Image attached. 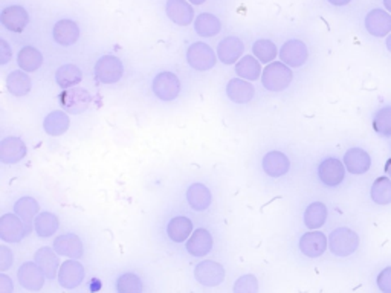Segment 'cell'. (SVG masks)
<instances>
[{
  "label": "cell",
  "instance_id": "b9f144b4",
  "mask_svg": "<svg viewBox=\"0 0 391 293\" xmlns=\"http://www.w3.org/2000/svg\"><path fill=\"white\" fill-rule=\"evenodd\" d=\"M378 287L383 293H391V266L379 272L378 275Z\"/></svg>",
  "mask_w": 391,
  "mask_h": 293
},
{
  "label": "cell",
  "instance_id": "9a60e30c",
  "mask_svg": "<svg viewBox=\"0 0 391 293\" xmlns=\"http://www.w3.org/2000/svg\"><path fill=\"white\" fill-rule=\"evenodd\" d=\"M54 251L61 255V257H69L72 260H78L85 253L83 241L76 234H64L55 239Z\"/></svg>",
  "mask_w": 391,
  "mask_h": 293
},
{
  "label": "cell",
  "instance_id": "60d3db41",
  "mask_svg": "<svg viewBox=\"0 0 391 293\" xmlns=\"http://www.w3.org/2000/svg\"><path fill=\"white\" fill-rule=\"evenodd\" d=\"M232 293H258V281L254 275L240 277L232 287Z\"/></svg>",
  "mask_w": 391,
  "mask_h": 293
},
{
  "label": "cell",
  "instance_id": "836d02e7",
  "mask_svg": "<svg viewBox=\"0 0 391 293\" xmlns=\"http://www.w3.org/2000/svg\"><path fill=\"white\" fill-rule=\"evenodd\" d=\"M81 78L83 72L76 64H64L61 68H59L57 73H55V81H57L59 86L63 89L76 88L77 84H80Z\"/></svg>",
  "mask_w": 391,
  "mask_h": 293
},
{
  "label": "cell",
  "instance_id": "4316f807",
  "mask_svg": "<svg viewBox=\"0 0 391 293\" xmlns=\"http://www.w3.org/2000/svg\"><path fill=\"white\" fill-rule=\"evenodd\" d=\"M69 124L71 121L66 113L61 110H55L44 118L43 128L49 136H61L68 131Z\"/></svg>",
  "mask_w": 391,
  "mask_h": 293
},
{
  "label": "cell",
  "instance_id": "7dc6e473",
  "mask_svg": "<svg viewBox=\"0 0 391 293\" xmlns=\"http://www.w3.org/2000/svg\"><path fill=\"white\" fill-rule=\"evenodd\" d=\"M385 173L390 176L391 179V157L387 160V164H385Z\"/></svg>",
  "mask_w": 391,
  "mask_h": 293
},
{
  "label": "cell",
  "instance_id": "74e56055",
  "mask_svg": "<svg viewBox=\"0 0 391 293\" xmlns=\"http://www.w3.org/2000/svg\"><path fill=\"white\" fill-rule=\"evenodd\" d=\"M143 281L135 273H123L116 281L118 293H143Z\"/></svg>",
  "mask_w": 391,
  "mask_h": 293
},
{
  "label": "cell",
  "instance_id": "8992f818",
  "mask_svg": "<svg viewBox=\"0 0 391 293\" xmlns=\"http://www.w3.org/2000/svg\"><path fill=\"white\" fill-rule=\"evenodd\" d=\"M187 61L196 71H210L216 64V54L207 43H193L187 51Z\"/></svg>",
  "mask_w": 391,
  "mask_h": 293
},
{
  "label": "cell",
  "instance_id": "3957f363",
  "mask_svg": "<svg viewBox=\"0 0 391 293\" xmlns=\"http://www.w3.org/2000/svg\"><path fill=\"white\" fill-rule=\"evenodd\" d=\"M124 66L114 55H104L95 64V77L102 84H114L123 78Z\"/></svg>",
  "mask_w": 391,
  "mask_h": 293
},
{
  "label": "cell",
  "instance_id": "7c38bea8",
  "mask_svg": "<svg viewBox=\"0 0 391 293\" xmlns=\"http://www.w3.org/2000/svg\"><path fill=\"white\" fill-rule=\"evenodd\" d=\"M329 240L320 231L306 232L300 239V251L303 255L309 258H318L327 251Z\"/></svg>",
  "mask_w": 391,
  "mask_h": 293
},
{
  "label": "cell",
  "instance_id": "4dcf8cb0",
  "mask_svg": "<svg viewBox=\"0 0 391 293\" xmlns=\"http://www.w3.org/2000/svg\"><path fill=\"white\" fill-rule=\"evenodd\" d=\"M327 220V208L321 202H313L306 208L304 211V225L307 228L315 231L320 229Z\"/></svg>",
  "mask_w": 391,
  "mask_h": 293
},
{
  "label": "cell",
  "instance_id": "ffe728a7",
  "mask_svg": "<svg viewBox=\"0 0 391 293\" xmlns=\"http://www.w3.org/2000/svg\"><path fill=\"white\" fill-rule=\"evenodd\" d=\"M212 249V235L207 229H196L187 241V252L196 258L205 257Z\"/></svg>",
  "mask_w": 391,
  "mask_h": 293
},
{
  "label": "cell",
  "instance_id": "c3c4849f",
  "mask_svg": "<svg viewBox=\"0 0 391 293\" xmlns=\"http://www.w3.org/2000/svg\"><path fill=\"white\" fill-rule=\"evenodd\" d=\"M384 6L388 13H391V0H384Z\"/></svg>",
  "mask_w": 391,
  "mask_h": 293
},
{
  "label": "cell",
  "instance_id": "83f0119b",
  "mask_svg": "<svg viewBox=\"0 0 391 293\" xmlns=\"http://www.w3.org/2000/svg\"><path fill=\"white\" fill-rule=\"evenodd\" d=\"M187 201L194 211H205L211 205V191L203 184H193L187 191Z\"/></svg>",
  "mask_w": 391,
  "mask_h": 293
},
{
  "label": "cell",
  "instance_id": "277c9868",
  "mask_svg": "<svg viewBox=\"0 0 391 293\" xmlns=\"http://www.w3.org/2000/svg\"><path fill=\"white\" fill-rule=\"evenodd\" d=\"M194 278L205 287H216L225 280V269L216 261L205 260L196 266Z\"/></svg>",
  "mask_w": 391,
  "mask_h": 293
},
{
  "label": "cell",
  "instance_id": "6da1fadb",
  "mask_svg": "<svg viewBox=\"0 0 391 293\" xmlns=\"http://www.w3.org/2000/svg\"><path fill=\"white\" fill-rule=\"evenodd\" d=\"M294 73L291 68L283 61H274L266 66V69L262 73L263 86L271 92H282L289 88L292 83Z\"/></svg>",
  "mask_w": 391,
  "mask_h": 293
},
{
  "label": "cell",
  "instance_id": "603a6c76",
  "mask_svg": "<svg viewBox=\"0 0 391 293\" xmlns=\"http://www.w3.org/2000/svg\"><path fill=\"white\" fill-rule=\"evenodd\" d=\"M34 260H35L37 264H39L40 269L43 270L46 278L54 280L55 277L59 275V272H60L59 257H57V252H54L51 248H46V246H44V248H40L39 251L35 252Z\"/></svg>",
  "mask_w": 391,
  "mask_h": 293
},
{
  "label": "cell",
  "instance_id": "7a4b0ae2",
  "mask_svg": "<svg viewBox=\"0 0 391 293\" xmlns=\"http://www.w3.org/2000/svg\"><path fill=\"white\" fill-rule=\"evenodd\" d=\"M329 248L337 257H350L359 248L358 234L350 228H337L330 232Z\"/></svg>",
  "mask_w": 391,
  "mask_h": 293
},
{
  "label": "cell",
  "instance_id": "ba28073f",
  "mask_svg": "<svg viewBox=\"0 0 391 293\" xmlns=\"http://www.w3.org/2000/svg\"><path fill=\"white\" fill-rule=\"evenodd\" d=\"M59 98H60L61 107L68 113H73V115L88 110L89 104L92 101L90 93L83 88H72L64 90Z\"/></svg>",
  "mask_w": 391,
  "mask_h": 293
},
{
  "label": "cell",
  "instance_id": "484cf974",
  "mask_svg": "<svg viewBox=\"0 0 391 293\" xmlns=\"http://www.w3.org/2000/svg\"><path fill=\"white\" fill-rule=\"evenodd\" d=\"M193 234V223L187 217H174L167 225V235L174 243H184Z\"/></svg>",
  "mask_w": 391,
  "mask_h": 293
},
{
  "label": "cell",
  "instance_id": "1f68e13d",
  "mask_svg": "<svg viewBox=\"0 0 391 293\" xmlns=\"http://www.w3.org/2000/svg\"><path fill=\"white\" fill-rule=\"evenodd\" d=\"M40 206L39 202L35 201L32 197H22L18 198L14 205V213L16 215L20 217L23 220V223L28 226V229H30V225L32 220H35L37 213H39Z\"/></svg>",
  "mask_w": 391,
  "mask_h": 293
},
{
  "label": "cell",
  "instance_id": "ee69618b",
  "mask_svg": "<svg viewBox=\"0 0 391 293\" xmlns=\"http://www.w3.org/2000/svg\"><path fill=\"white\" fill-rule=\"evenodd\" d=\"M13 52L11 48H9V44L6 40H0V63L6 64L9 60H11Z\"/></svg>",
  "mask_w": 391,
  "mask_h": 293
},
{
  "label": "cell",
  "instance_id": "7bdbcfd3",
  "mask_svg": "<svg viewBox=\"0 0 391 293\" xmlns=\"http://www.w3.org/2000/svg\"><path fill=\"white\" fill-rule=\"evenodd\" d=\"M13 263H14L13 252L9 251L5 244L0 246V270H2V272L8 270L9 268L13 266Z\"/></svg>",
  "mask_w": 391,
  "mask_h": 293
},
{
  "label": "cell",
  "instance_id": "44dd1931",
  "mask_svg": "<svg viewBox=\"0 0 391 293\" xmlns=\"http://www.w3.org/2000/svg\"><path fill=\"white\" fill-rule=\"evenodd\" d=\"M167 16L179 26H187L193 22L194 11L187 0H169L167 2Z\"/></svg>",
  "mask_w": 391,
  "mask_h": 293
},
{
  "label": "cell",
  "instance_id": "4fadbf2b",
  "mask_svg": "<svg viewBox=\"0 0 391 293\" xmlns=\"http://www.w3.org/2000/svg\"><path fill=\"white\" fill-rule=\"evenodd\" d=\"M307 56H309V51L301 40H289L282 46L280 59L289 68H300L307 61Z\"/></svg>",
  "mask_w": 391,
  "mask_h": 293
},
{
  "label": "cell",
  "instance_id": "d6a6232c",
  "mask_svg": "<svg viewBox=\"0 0 391 293\" xmlns=\"http://www.w3.org/2000/svg\"><path fill=\"white\" fill-rule=\"evenodd\" d=\"M17 63L20 66V69L25 72H35L40 69L43 64V56L39 49L32 48V46H25V48L18 52Z\"/></svg>",
  "mask_w": 391,
  "mask_h": 293
},
{
  "label": "cell",
  "instance_id": "5b68a950",
  "mask_svg": "<svg viewBox=\"0 0 391 293\" xmlns=\"http://www.w3.org/2000/svg\"><path fill=\"white\" fill-rule=\"evenodd\" d=\"M153 92L162 101H173L181 93V81L173 72H161L153 80Z\"/></svg>",
  "mask_w": 391,
  "mask_h": 293
},
{
  "label": "cell",
  "instance_id": "f35d334b",
  "mask_svg": "<svg viewBox=\"0 0 391 293\" xmlns=\"http://www.w3.org/2000/svg\"><path fill=\"white\" fill-rule=\"evenodd\" d=\"M373 128L379 136H391V106H385L373 118Z\"/></svg>",
  "mask_w": 391,
  "mask_h": 293
},
{
  "label": "cell",
  "instance_id": "5bb4252c",
  "mask_svg": "<svg viewBox=\"0 0 391 293\" xmlns=\"http://www.w3.org/2000/svg\"><path fill=\"white\" fill-rule=\"evenodd\" d=\"M366 28L370 35L373 37H388L391 34V14L384 9H371L366 16Z\"/></svg>",
  "mask_w": 391,
  "mask_h": 293
},
{
  "label": "cell",
  "instance_id": "d4e9b609",
  "mask_svg": "<svg viewBox=\"0 0 391 293\" xmlns=\"http://www.w3.org/2000/svg\"><path fill=\"white\" fill-rule=\"evenodd\" d=\"M227 93L232 102L237 104H246L255 95V89L251 83L241 78H234L228 83Z\"/></svg>",
  "mask_w": 391,
  "mask_h": 293
},
{
  "label": "cell",
  "instance_id": "f1b7e54d",
  "mask_svg": "<svg viewBox=\"0 0 391 293\" xmlns=\"http://www.w3.org/2000/svg\"><path fill=\"white\" fill-rule=\"evenodd\" d=\"M6 88L14 97H25L31 90V78L25 71H13L6 78Z\"/></svg>",
  "mask_w": 391,
  "mask_h": 293
},
{
  "label": "cell",
  "instance_id": "d590c367",
  "mask_svg": "<svg viewBox=\"0 0 391 293\" xmlns=\"http://www.w3.org/2000/svg\"><path fill=\"white\" fill-rule=\"evenodd\" d=\"M371 201L376 205H390L391 203V179L378 177L371 185L370 190Z\"/></svg>",
  "mask_w": 391,
  "mask_h": 293
},
{
  "label": "cell",
  "instance_id": "f6af8a7d",
  "mask_svg": "<svg viewBox=\"0 0 391 293\" xmlns=\"http://www.w3.org/2000/svg\"><path fill=\"white\" fill-rule=\"evenodd\" d=\"M13 290H14V286L11 278L5 275V273H2V275H0V293H13Z\"/></svg>",
  "mask_w": 391,
  "mask_h": 293
},
{
  "label": "cell",
  "instance_id": "e575fe53",
  "mask_svg": "<svg viewBox=\"0 0 391 293\" xmlns=\"http://www.w3.org/2000/svg\"><path fill=\"white\" fill-rule=\"evenodd\" d=\"M34 229L39 237L48 239L59 231V219L52 213H42L35 217Z\"/></svg>",
  "mask_w": 391,
  "mask_h": 293
},
{
  "label": "cell",
  "instance_id": "d6986e66",
  "mask_svg": "<svg viewBox=\"0 0 391 293\" xmlns=\"http://www.w3.org/2000/svg\"><path fill=\"white\" fill-rule=\"evenodd\" d=\"M245 51V44L239 37H225L217 46V55L223 64H232L239 61Z\"/></svg>",
  "mask_w": 391,
  "mask_h": 293
},
{
  "label": "cell",
  "instance_id": "2e32d148",
  "mask_svg": "<svg viewBox=\"0 0 391 293\" xmlns=\"http://www.w3.org/2000/svg\"><path fill=\"white\" fill-rule=\"evenodd\" d=\"M0 20H2V25L8 31L22 32L28 26V23H30V14H28L23 6L13 5L4 9L2 16H0Z\"/></svg>",
  "mask_w": 391,
  "mask_h": 293
},
{
  "label": "cell",
  "instance_id": "52a82bcc",
  "mask_svg": "<svg viewBox=\"0 0 391 293\" xmlns=\"http://www.w3.org/2000/svg\"><path fill=\"white\" fill-rule=\"evenodd\" d=\"M28 232V226L16 214H5L0 219V239L6 243H20Z\"/></svg>",
  "mask_w": 391,
  "mask_h": 293
},
{
  "label": "cell",
  "instance_id": "681fc988",
  "mask_svg": "<svg viewBox=\"0 0 391 293\" xmlns=\"http://www.w3.org/2000/svg\"><path fill=\"white\" fill-rule=\"evenodd\" d=\"M387 49L391 52V34L387 37Z\"/></svg>",
  "mask_w": 391,
  "mask_h": 293
},
{
  "label": "cell",
  "instance_id": "9c48e42d",
  "mask_svg": "<svg viewBox=\"0 0 391 293\" xmlns=\"http://www.w3.org/2000/svg\"><path fill=\"white\" fill-rule=\"evenodd\" d=\"M17 278L20 281L22 287L30 292H39L42 290L44 285V273L40 269V266L37 263L32 261H26L23 263L20 269L17 272Z\"/></svg>",
  "mask_w": 391,
  "mask_h": 293
},
{
  "label": "cell",
  "instance_id": "ab89813d",
  "mask_svg": "<svg viewBox=\"0 0 391 293\" xmlns=\"http://www.w3.org/2000/svg\"><path fill=\"white\" fill-rule=\"evenodd\" d=\"M253 52L258 59V61L269 63V64H271V61H274V59L278 54L277 46L271 40H265V39L257 40L253 44Z\"/></svg>",
  "mask_w": 391,
  "mask_h": 293
},
{
  "label": "cell",
  "instance_id": "8fae6325",
  "mask_svg": "<svg viewBox=\"0 0 391 293\" xmlns=\"http://www.w3.org/2000/svg\"><path fill=\"white\" fill-rule=\"evenodd\" d=\"M85 281V268L77 260H68L61 263L59 272V282L64 289H77Z\"/></svg>",
  "mask_w": 391,
  "mask_h": 293
},
{
  "label": "cell",
  "instance_id": "f907efd6",
  "mask_svg": "<svg viewBox=\"0 0 391 293\" xmlns=\"http://www.w3.org/2000/svg\"><path fill=\"white\" fill-rule=\"evenodd\" d=\"M190 2H191L193 5H202V4L205 2V0H190Z\"/></svg>",
  "mask_w": 391,
  "mask_h": 293
},
{
  "label": "cell",
  "instance_id": "ac0fdd59",
  "mask_svg": "<svg viewBox=\"0 0 391 293\" xmlns=\"http://www.w3.org/2000/svg\"><path fill=\"white\" fill-rule=\"evenodd\" d=\"M344 165L351 174H366L371 167V157L366 150L353 147L344 155Z\"/></svg>",
  "mask_w": 391,
  "mask_h": 293
},
{
  "label": "cell",
  "instance_id": "f546056e",
  "mask_svg": "<svg viewBox=\"0 0 391 293\" xmlns=\"http://www.w3.org/2000/svg\"><path fill=\"white\" fill-rule=\"evenodd\" d=\"M194 30L200 37L210 39V37H216L220 32L222 23L216 16H212L210 13H203V14L198 16V18H196Z\"/></svg>",
  "mask_w": 391,
  "mask_h": 293
},
{
  "label": "cell",
  "instance_id": "7402d4cb",
  "mask_svg": "<svg viewBox=\"0 0 391 293\" xmlns=\"http://www.w3.org/2000/svg\"><path fill=\"white\" fill-rule=\"evenodd\" d=\"M291 168L289 159L282 151H269L263 157V169L267 176L271 177H282Z\"/></svg>",
  "mask_w": 391,
  "mask_h": 293
},
{
  "label": "cell",
  "instance_id": "30bf717a",
  "mask_svg": "<svg viewBox=\"0 0 391 293\" xmlns=\"http://www.w3.org/2000/svg\"><path fill=\"white\" fill-rule=\"evenodd\" d=\"M320 181L327 186H338L346 177V168L337 157L324 159L318 167Z\"/></svg>",
  "mask_w": 391,
  "mask_h": 293
},
{
  "label": "cell",
  "instance_id": "bcb514c9",
  "mask_svg": "<svg viewBox=\"0 0 391 293\" xmlns=\"http://www.w3.org/2000/svg\"><path fill=\"white\" fill-rule=\"evenodd\" d=\"M329 2L335 6H344V5H349L351 0H329Z\"/></svg>",
  "mask_w": 391,
  "mask_h": 293
},
{
  "label": "cell",
  "instance_id": "8d00e7d4",
  "mask_svg": "<svg viewBox=\"0 0 391 293\" xmlns=\"http://www.w3.org/2000/svg\"><path fill=\"white\" fill-rule=\"evenodd\" d=\"M236 72L243 80L254 81L260 77V73H262V68H260V63L254 59V56L245 55L243 59H241L240 61H237Z\"/></svg>",
  "mask_w": 391,
  "mask_h": 293
},
{
  "label": "cell",
  "instance_id": "cb8c5ba5",
  "mask_svg": "<svg viewBox=\"0 0 391 293\" xmlns=\"http://www.w3.org/2000/svg\"><path fill=\"white\" fill-rule=\"evenodd\" d=\"M54 40L61 46H72L80 39V28L72 20H60L54 26Z\"/></svg>",
  "mask_w": 391,
  "mask_h": 293
},
{
  "label": "cell",
  "instance_id": "e0dca14e",
  "mask_svg": "<svg viewBox=\"0 0 391 293\" xmlns=\"http://www.w3.org/2000/svg\"><path fill=\"white\" fill-rule=\"evenodd\" d=\"M26 156V145L20 138L8 136L0 143V160L4 164H17Z\"/></svg>",
  "mask_w": 391,
  "mask_h": 293
}]
</instances>
